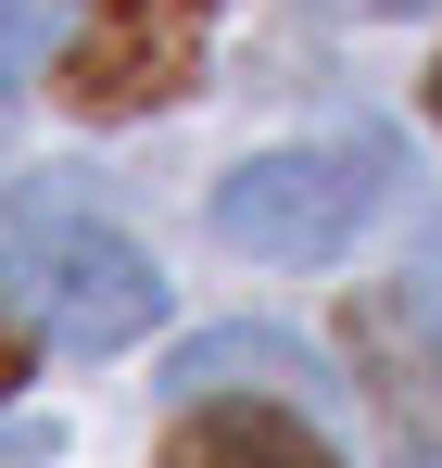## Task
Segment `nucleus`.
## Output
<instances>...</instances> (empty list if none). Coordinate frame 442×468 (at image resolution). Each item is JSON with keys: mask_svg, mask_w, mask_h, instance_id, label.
<instances>
[{"mask_svg": "<svg viewBox=\"0 0 442 468\" xmlns=\"http://www.w3.org/2000/svg\"><path fill=\"white\" fill-rule=\"evenodd\" d=\"M354 13H430V0H354Z\"/></svg>", "mask_w": 442, "mask_h": 468, "instance_id": "nucleus-9", "label": "nucleus"}, {"mask_svg": "<svg viewBox=\"0 0 442 468\" xmlns=\"http://www.w3.org/2000/svg\"><path fill=\"white\" fill-rule=\"evenodd\" d=\"M0 468H51V431L38 418H0Z\"/></svg>", "mask_w": 442, "mask_h": 468, "instance_id": "nucleus-8", "label": "nucleus"}, {"mask_svg": "<svg viewBox=\"0 0 442 468\" xmlns=\"http://www.w3.org/2000/svg\"><path fill=\"white\" fill-rule=\"evenodd\" d=\"M38 77V0H0V89Z\"/></svg>", "mask_w": 442, "mask_h": 468, "instance_id": "nucleus-7", "label": "nucleus"}, {"mask_svg": "<svg viewBox=\"0 0 442 468\" xmlns=\"http://www.w3.org/2000/svg\"><path fill=\"white\" fill-rule=\"evenodd\" d=\"M13 279H26V304L64 355H114L164 316V266L64 190H13Z\"/></svg>", "mask_w": 442, "mask_h": 468, "instance_id": "nucleus-1", "label": "nucleus"}, {"mask_svg": "<svg viewBox=\"0 0 442 468\" xmlns=\"http://www.w3.org/2000/svg\"><path fill=\"white\" fill-rule=\"evenodd\" d=\"M164 468H342L291 405H203L164 431Z\"/></svg>", "mask_w": 442, "mask_h": 468, "instance_id": "nucleus-5", "label": "nucleus"}, {"mask_svg": "<svg viewBox=\"0 0 442 468\" xmlns=\"http://www.w3.org/2000/svg\"><path fill=\"white\" fill-rule=\"evenodd\" d=\"M177 380H190V392H203V380H303V355L279 342V329H216V342L177 355Z\"/></svg>", "mask_w": 442, "mask_h": 468, "instance_id": "nucleus-6", "label": "nucleus"}, {"mask_svg": "<svg viewBox=\"0 0 442 468\" xmlns=\"http://www.w3.org/2000/svg\"><path fill=\"white\" fill-rule=\"evenodd\" d=\"M430 114H442V64H430Z\"/></svg>", "mask_w": 442, "mask_h": 468, "instance_id": "nucleus-11", "label": "nucleus"}, {"mask_svg": "<svg viewBox=\"0 0 442 468\" xmlns=\"http://www.w3.org/2000/svg\"><path fill=\"white\" fill-rule=\"evenodd\" d=\"M190 77H203V0H114L64 64H51L64 114H89V127H127L152 101H177Z\"/></svg>", "mask_w": 442, "mask_h": 468, "instance_id": "nucleus-3", "label": "nucleus"}, {"mask_svg": "<svg viewBox=\"0 0 442 468\" xmlns=\"http://www.w3.org/2000/svg\"><path fill=\"white\" fill-rule=\"evenodd\" d=\"M392 203V140H291V153H253L216 177V240L227 253H266V266H329L342 240Z\"/></svg>", "mask_w": 442, "mask_h": 468, "instance_id": "nucleus-2", "label": "nucleus"}, {"mask_svg": "<svg viewBox=\"0 0 442 468\" xmlns=\"http://www.w3.org/2000/svg\"><path fill=\"white\" fill-rule=\"evenodd\" d=\"M13 367H26V355H13V329H0V392H13Z\"/></svg>", "mask_w": 442, "mask_h": 468, "instance_id": "nucleus-10", "label": "nucleus"}, {"mask_svg": "<svg viewBox=\"0 0 442 468\" xmlns=\"http://www.w3.org/2000/svg\"><path fill=\"white\" fill-rule=\"evenodd\" d=\"M354 380L379 392L392 443H442V329L417 316V292H367L354 304Z\"/></svg>", "mask_w": 442, "mask_h": 468, "instance_id": "nucleus-4", "label": "nucleus"}]
</instances>
